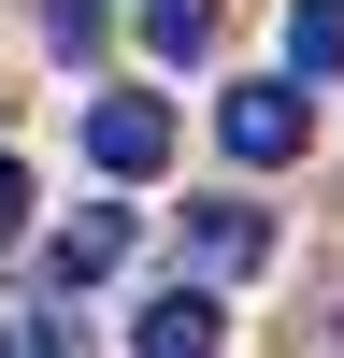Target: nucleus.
Masks as SVG:
<instances>
[{
    "mask_svg": "<svg viewBox=\"0 0 344 358\" xmlns=\"http://www.w3.org/2000/svg\"><path fill=\"white\" fill-rule=\"evenodd\" d=\"M215 143H229L244 172H287V158L315 143V101H301L287 72H258V86H229V101H215Z\"/></svg>",
    "mask_w": 344,
    "mask_h": 358,
    "instance_id": "obj_1",
    "label": "nucleus"
},
{
    "mask_svg": "<svg viewBox=\"0 0 344 358\" xmlns=\"http://www.w3.org/2000/svg\"><path fill=\"white\" fill-rule=\"evenodd\" d=\"M129 244H143V215H129V201H86V215H57L43 287H57V301H86V287H115V273H129Z\"/></svg>",
    "mask_w": 344,
    "mask_h": 358,
    "instance_id": "obj_2",
    "label": "nucleus"
},
{
    "mask_svg": "<svg viewBox=\"0 0 344 358\" xmlns=\"http://www.w3.org/2000/svg\"><path fill=\"white\" fill-rule=\"evenodd\" d=\"M258 258H273V215H258L244 187H215V201H187V287H244Z\"/></svg>",
    "mask_w": 344,
    "mask_h": 358,
    "instance_id": "obj_3",
    "label": "nucleus"
},
{
    "mask_svg": "<svg viewBox=\"0 0 344 358\" xmlns=\"http://www.w3.org/2000/svg\"><path fill=\"white\" fill-rule=\"evenodd\" d=\"M86 158H101L115 187H143V172L172 158V101H143V86H115V101H86Z\"/></svg>",
    "mask_w": 344,
    "mask_h": 358,
    "instance_id": "obj_4",
    "label": "nucleus"
},
{
    "mask_svg": "<svg viewBox=\"0 0 344 358\" xmlns=\"http://www.w3.org/2000/svg\"><path fill=\"white\" fill-rule=\"evenodd\" d=\"M129 358H229V315H215V287H158V301L129 315Z\"/></svg>",
    "mask_w": 344,
    "mask_h": 358,
    "instance_id": "obj_5",
    "label": "nucleus"
},
{
    "mask_svg": "<svg viewBox=\"0 0 344 358\" xmlns=\"http://www.w3.org/2000/svg\"><path fill=\"white\" fill-rule=\"evenodd\" d=\"M344 72V0H287V86H330Z\"/></svg>",
    "mask_w": 344,
    "mask_h": 358,
    "instance_id": "obj_6",
    "label": "nucleus"
},
{
    "mask_svg": "<svg viewBox=\"0 0 344 358\" xmlns=\"http://www.w3.org/2000/svg\"><path fill=\"white\" fill-rule=\"evenodd\" d=\"M0 358H72V301L57 287H15L0 301Z\"/></svg>",
    "mask_w": 344,
    "mask_h": 358,
    "instance_id": "obj_7",
    "label": "nucleus"
},
{
    "mask_svg": "<svg viewBox=\"0 0 344 358\" xmlns=\"http://www.w3.org/2000/svg\"><path fill=\"white\" fill-rule=\"evenodd\" d=\"M143 43L158 57H215V0H143Z\"/></svg>",
    "mask_w": 344,
    "mask_h": 358,
    "instance_id": "obj_8",
    "label": "nucleus"
},
{
    "mask_svg": "<svg viewBox=\"0 0 344 358\" xmlns=\"http://www.w3.org/2000/svg\"><path fill=\"white\" fill-rule=\"evenodd\" d=\"M101 29H115V0H43V43L57 57H101Z\"/></svg>",
    "mask_w": 344,
    "mask_h": 358,
    "instance_id": "obj_9",
    "label": "nucleus"
},
{
    "mask_svg": "<svg viewBox=\"0 0 344 358\" xmlns=\"http://www.w3.org/2000/svg\"><path fill=\"white\" fill-rule=\"evenodd\" d=\"M29 229V158H0V244Z\"/></svg>",
    "mask_w": 344,
    "mask_h": 358,
    "instance_id": "obj_10",
    "label": "nucleus"
}]
</instances>
